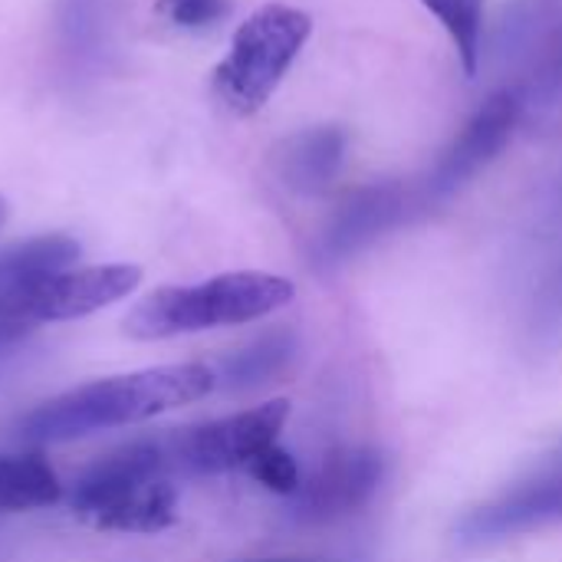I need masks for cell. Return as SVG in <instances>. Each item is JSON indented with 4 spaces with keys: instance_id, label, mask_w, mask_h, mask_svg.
<instances>
[{
    "instance_id": "6da1fadb",
    "label": "cell",
    "mask_w": 562,
    "mask_h": 562,
    "mask_svg": "<svg viewBox=\"0 0 562 562\" xmlns=\"http://www.w3.org/2000/svg\"><path fill=\"white\" fill-rule=\"evenodd\" d=\"M214 389L217 375L201 362L112 375L36 405L16 422V438L26 445H69L95 431L138 425L181 405L201 402Z\"/></svg>"
},
{
    "instance_id": "7a4b0ae2",
    "label": "cell",
    "mask_w": 562,
    "mask_h": 562,
    "mask_svg": "<svg viewBox=\"0 0 562 562\" xmlns=\"http://www.w3.org/2000/svg\"><path fill=\"white\" fill-rule=\"evenodd\" d=\"M171 474L175 468L165 438L128 441L79 474L69 494V510L76 520L102 533H161L178 520Z\"/></svg>"
},
{
    "instance_id": "3957f363",
    "label": "cell",
    "mask_w": 562,
    "mask_h": 562,
    "mask_svg": "<svg viewBox=\"0 0 562 562\" xmlns=\"http://www.w3.org/2000/svg\"><path fill=\"white\" fill-rule=\"evenodd\" d=\"M293 293L296 290L286 277L260 270L221 273L191 286H161L132 306L125 316V333L132 339H171L240 326L283 310Z\"/></svg>"
},
{
    "instance_id": "277c9868",
    "label": "cell",
    "mask_w": 562,
    "mask_h": 562,
    "mask_svg": "<svg viewBox=\"0 0 562 562\" xmlns=\"http://www.w3.org/2000/svg\"><path fill=\"white\" fill-rule=\"evenodd\" d=\"M313 33V20L300 7L267 3L254 10L234 33L227 56L214 69V92L234 115H254L277 92Z\"/></svg>"
},
{
    "instance_id": "5b68a950",
    "label": "cell",
    "mask_w": 562,
    "mask_h": 562,
    "mask_svg": "<svg viewBox=\"0 0 562 562\" xmlns=\"http://www.w3.org/2000/svg\"><path fill=\"white\" fill-rule=\"evenodd\" d=\"M142 283V267L135 263H102V267H66L13 283L0 293V346L23 339L46 323H66L99 313Z\"/></svg>"
},
{
    "instance_id": "8992f818",
    "label": "cell",
    "mask_w": 562,
    "mask_h": 562,
    "mask_svg": "<svg viewBox=\"0 0 562 562\" xmlns=\"http://www.w3.org/2000/svg\"><path fill=\"white\" fill-rule=\"evenodd\" d=\"M286 418H290V402L273 398L250 412H237L191 428H175L171 435L161 438L175 471L184 474H224L237 468L247 471V464L260 451L277 445Z\"/></svg>"
},
{
    "instance_id": "52a82bcc",
    "label": "cell",
    "mask_w": 562,
    "mask_h": 562,
    "mask_svg": "<svg viewBox=\"0 0 562 562\" xmlns=\"http://www.w3.org/2000/svg\"><path fill=\"white\" fill-rule=\"evenodd\" d=\"M562 524V445L504 494L471 507L454 524L461 547H487Z\"/></svg>"
},
{
    "instance_id": "ba28073f",
    "label": "cell",
    "mask_w": 562,
    "mask_h": 562,
    "mask_svg": "<svg viewBox=\"0 0 562 562\" xmlns=\"http://www.w3.org/2000/svg\"><path fill=\"white\" fill-rule=\"evenodd\" d=\"M425 204L428 201L422 191L405 188L398 181L369 184V188L352 191L326 221V227L316 240V260L323 267L346 263L349 257L369 250L385 234L408 224Z\"/></svg>"
},
{
    "instance_id": "9c48e42d",
    "label": "cell",
    "mask_w": 562,
    "mask_h": 562,
    "mask_svg": "<svg viewBox=\"0 0 562 562\" xmlns=\"http://www.w3.org/2000/svg\"><path fill=\"white\" fill-rule=\"evenodd\" d=\"M382 477L385 458L375 448H336L293 494V514L303 524H333L359 514L375 497Z\"/></svg>"
},
{
    "instance_id": "30bf717a",
    "label": "cell",
    "mask_w": 562,
    "mask_h": 562,
    "mask_svg": "<svg viewBox=\"0 0 562 562\" xmlns=\"http://www.w3.org/2000/svg\"><path fill=\"white\" fill-rule=\"evenodd\" d=\"M520 102L510 92L491 95L471 119L468 125L454 135V142L441 151L438 165L431 168L422 194L425 201H441L454 191H461L477 171H484L510 142L517 128Z\"/></svg>"
},
{
    "instance_id": "8fae6325",
    "label": "cell",
    "mask_w": 562,
    "mask_h": 562,
    "mask_svg": "<svg viewBox=\"0 0 562 562\" xmlns=\"http://www.w3.org/2000/svg\"><path fill=\"white\" fill-rule=\"evenodd\" d=\"M56 56L66 76L89 79L112 46V0H56Z\"/></svg>"
},
{
    "instance_id": "7c38bea8",
    "label": "cell",
    "mask_w": 562,
    "mask_h": 562,
    "mask_svg": "<svg viewBox=\"0 0 562 562\" xmlns=\"http://www.w3.org/2000/svg\"><path fill=\"white\" fill-rule=\"evenodd\" d=\"M346 132L336 125H313L280 142L273 165L280 181L296 194H323L342 168Z\"/></svg>"
},
{
    "instance_id": "4fadbf2b",
    "label": "cell",
    "mask_w": 562,
    "mask_h": 562,
    "mask_svg": "<svg viewBox=\"0 0 562 562\" xmlns=\"http://www.w3.org/2000/svg\"><path fill=\"white\" fill-rule=\"evenodd\" d=\"M296 352H300V342L290 329H270L221 359V366L214 369L217 385L231 389V392L260 389V385L280 379L293 366Z\"/></svg>"
},
{
    "instance_id": "5bb4252c",
    "label": "cell",
    "mask_w": 562,
    "mask_h": 562,
    "mask_svg": "<svg viewBox=\"0 0 562 562\" xmlns=\"http://www.w3.org/2000/svg\"><path fill=\"white\" fill-rule=\"evenodd\" d=\"M527 336L530 346L540 352H553L562 346V204L553 214L547 257L533 283V296L527 310Z\"/></svg>"
},
{
    "instance_id": "9a60e30c",
    "label": "cell",
    "mask_w": 562,
    "mask_h": 562,
    "mask_svg": "<svg viewBox=\"0 0 562 562\" xmlns=\"http://www.w3.org/2000/svg\"><path fill=\"white\" fill-rule=\"evenodd\" d=\"M59 501V474L40 451L0 454V514H30Z\"/></svg>"
},
{
    "instance_id": "2e32d148",
    "label": "cell",
    "mask_w": 562,
    "mask_h": 562,
    "mask_svg": "<svg viewBox=\"0 0 562 562\" xmlns=\"http://www.w3.org/2000/svg\"><path fill=\"white\" fill-rule=\"evenodd\" d=\"M76 257H79V244L66 234H46V237H33L26 244H13V247L0 250V293L20 280L66 270V267H72Z\"/></svg>"
},
{
    "instance_id": "e0dca14e",
    "label": "cell",
    "mask_w": 562,
    "mask_h": 562,
    "mask_svg": "<svg viewBox=\"0 0 562 562\" xmlns=\"http://www.w3.org/2000/svg\"><path fill=\"white\" fill-rule=\"evenodd\" d=\"M418 3L445 26L464 72L474 76L484 46V0H418Z\"/></svg>"
},
{
    "instance_id": "ac0fdd59",
    "label": "cell",
    "mask_w": 562,
    "mask_h": 562,
    "mask_svg": "<svg viewBox=\"0 0 562 562\" xmlns=\"http://www.w3.org/2000/svg\"><path fill=\"white\" fill-rule=\"evenodd\" d=\"M247 474H250L260 487H267V491H273V494H280V497H293V494L300 491V484H303L293 454H290L286 448H280V445H270L267 451H260V454L247 464Z\"/></svg>"
},
{
    "instance_id": "d6986e66",
    "label": "cell",
    "mask_w": 562,
    "mask_h": 562,
    "mask_svg": "<svg viewBox=\"0 0 562 562\" xmlns=\"http://www.w3.org/2000/svg\"><path fill=\"white\" fill-rule=\"evenodd\" d=\"M158 10L181 30H207L231 13V0H161Z\"/></svg>"
},
{
    "instance_id": "ffe728a7",
    "label": "cell",
    "mask_w": 562,
    "mask_h": 562,
    "mask_svg": "<svg viewBox=\"0 0 562 562\" xmlns=\"http://www.w3.org/2000/svg\"><path fill=\"white\" fill-rule=\"evenodd\" d=\"M547 92H562V53L560 59H557V66L547 76Z\"/></svg>"
},
{
    "instance_id": "44dd1931",
    "label": "cell",
    "mask_w": 562,
    "mask_h": 562,
    "mask_svg": "<svg viewBox=\"0 0 562 562\" xmlns=\"http://www.w3.org/2000/svg\"><path fill=\"white\" fill-rule=\"evenodd\" d=\"M7 214H10V207H7V201L0 198V227L7 224Z\"/></svg>"
},
{
    "instance_id": "7402d4cb",
    "label": "cell",
    "mask_w": 562,
    "mask_h": 562,
    "mask_svg": "<svg viewBox=\"0 0 562 562\" xmlns=\"http://www.w3.org/2000/svg\"><path fill=\"white\" fill-rule=\"evenodd\" d=\"M254 562H313V560H254Z\"/></svg>"
}]
</instances>
